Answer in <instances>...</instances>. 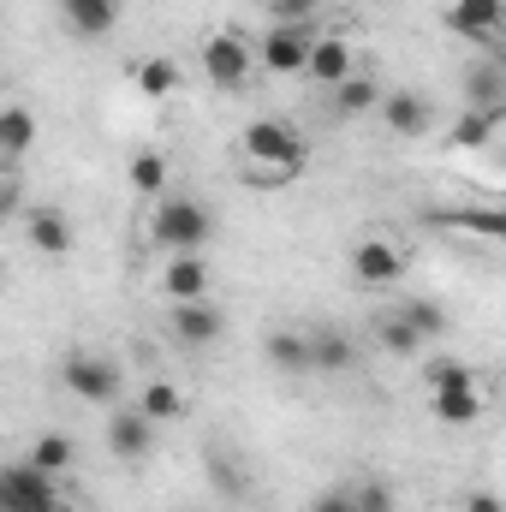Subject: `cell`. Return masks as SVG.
I'll return each mask as SVG.
<instances>
[{
	"label": "cell",
	"instance_id": "obj_6",
	"mask_svg": "<svg viewBox=\"0 0 506 512\" xmlns=\"http://www.w3.org/2000/svg\"><path fill=\"white\" fill-rule=\"evenodd\" d=\"M60 489H54V477L42 471V465H30V459H18V465H6L0 471V512H60Z\"/></svg>",
	"mask_w": 506,
	"mask_h": 512
},
{
	"label": "cell",
	"instance_id": "obj_22",
	"mask_svg": "<svg viewBox=\"0 0 506 512\" xmlns=\"http://www.w3.org/2000/svg\"><path fill=\"white\" fill-rule=\"evenodd\" d=\"M137 411L161 429V423H179L185 417V393L173 382H143V393H137Z\"/></svg>",
	"mask_w": 506,
	"mask_h": 512
},
{
	"label": "cell",
	"instance_id": "obj_21",
	"mask_svg": "<svg viewBox=\"0 0 506 512\" xmlns=\"http://www.w3.org/2000/svg\"><path fill=\"white\" fill-rule=\"evenodd\" d=\"M78 36H108L120 24V0H60Z\"/></svg>",
	"mask_w": 506,
	"mask_h": 512
},
{
	"label": "cell",
	"instance_id": "obj_17",
	"mask_svg": "<svg viewBox=\"0 0 506 512\" xmlns=\"http://www.w3.org/2000/svg\"><path fill=\"white\" fill-rule=\"evenodd\" d=\"M376 108H381V84L370 72H352L346 84L328 90V114H334V120H364V114H376Z\"/></svg>",
	"mask_w": 506,
	"mask_h": 512
},
{
	"label": "cell",
	"instance_id": "obj_31",
	"mask_svg": "<svg viewBox=\"0 0 506 512\" xmlns=\"http://www.w3.org/2000/svg\"><path fill=\"white\" fill-rule=\"evenodd\" d=\"M352 495H358V512H393V507H399V501H393V483H381V477L358 483Z\"/></svg>",
	"mask_w": 506,
	"mask_h": 512
},
{
	"label": "cell",
	"instance_id": "obj_27",
	"mask_svg": "<svg viewBox=\"0 0 506 512\" xmlns=\"http://www.w3.org/2000/svg\"><path fill=\"white\" fill-rule=\"evenodd\" d=\"M137 90H143L149 102H167V96L179 90V66H173L167 54H149V60L137 66Z\"/></svg>",
	"mask_w": 506,
	"mask_h": 512
},
{
	"label": "cell",
	"instance_id": "obj_5",
	"mask_svg": "<svg viewBox=\"0 0 506 512\" xmlns=\"http://www.w3.org/2000/svg\"><path fill=\"white\" fill-rule=\"evenodd\" d=\"M310 48H316L310 24H286V18H274V24L262 30V42H256V66L274 72V78H292V72H310Z\"/></svg>",
	"mask_w": 506,
	"mask_h": 512
},
{
	"label": "cell",
	"instance_id": "obj_14",
	"mask_svg": "<svg viewBox=\"0 0 506 512\" xmlns=\"http://www.w3.org/2000/svg\"><path fill=\"white\" fill-rule=\"evenodd\" d=\"M358 72V48L346 42V36H316V48H310V72L304 78H316V84H346Z\"/></svg>",
	"mask_w": 506,
	"mask_h": 512
},
{
	"label": "cell",
	"instance_id": "obj_36",
	"mask_svg": "<svg viewBox=\"0 0 506 512\" xmlns=\"http://www.w3.org/2000/svg\"><path fill=\"white\" fill-rule=\"evenodd\" d=\"M60 512H78V507H60Z\"/></svg>",
	"mask_w": 506,
	"mask_h": 512
},
{
	"label": "cell",
	"instance_id": "obj_26",
	"mask_svg": "<svg viewBox=\"0 0 506 512\" xmlns=\"http://www.w3.org/2000/svg\"><path fill=\"white\" fill-rule=\"evenodd\" d=\"M72 459H78V447H72V435H60V429H42V435L30 441V465H42L48 477H60Z\"/></svg>",
	"mask_w": 506,
	"mask_h": 512
},
{
	"label": "cell",
	"instance_id": "obj_15",
	"mask_svg": "<svg viewBox=\"0 0 506 512\" xmlns=\"http://www.w3.org/2000/svg\"><path fill=\"white\" fill-rule=\"evenodd\" d=\"M376 114L393 137H429V102H423L417 90H387Z\"/></svg>",
	"mask_w": 506,
	"mask_h": 512
},
{
	"label": "cell",
	"instance_id": "obj_4",
	"mask_svg": "<svg viewBox=\"0 0 506 512\" xmlns=\"http://www.w3.org/2000/svg\"><path fill=\"white\" fill-rule=\"evenodd\" d=\"M197 66H203V78H209L215 90H245V78L256 72V48L233 30V24H221V30H209V36L197 42Z\"/></svg>",
	"mask_w": 506,
	"mask_h": 512
},
{
	"label": "cell",
	"instance_id": "obj_33",
	"mask_svg": "<svg viewBox=\"0 0 506 512\" xmlns=\"http://www.w3.org/2000/svg\"><path fill=\"white\" fill-rule=\"evenodd\" d=\"M310 512H358V495L352 489H322V495H310Z\"/></svg>",
	"mask_w": 506,
	"mask_h": 512
},
{
	"label": "cell",
	"instance_id": "obj_16",
	"mask_svg": "<svg viewBox=\"0 0 506 512\" xmlns=\"http://www.w3.org/2000/svg\"><path fill=\"white\" fill-rule=\"evenodd\" d=\"M429 411H435V423H447V429H465V423H477V417H483V382L435 387V393H429Z\"/></svg>",
	"mask_w": 506,
	"mask_h": 512
},
{
	"label": "cell",
	"instance_id": "obj_18",
	"mask_svg": "<svg viewBox=\"0 0 506 512\" xmlns=\"http://www.w3.org/2000/svg\"><path fill=\"white\" fill-rule=\"evenodd\" d=\"M262 352H268V364L274 370H286V376H304V370H316V346H310V334H268L262 340Z\"/></svg>",
	"mask_w": 506,
	"mask_h": 512
},
{
	"label": "cell",
	"instance_id": "obj_28",
	"mask_svg": "<svg viewBox=\"0 0 506 512\" xmlns=\"http://www.w3.org/2000/svg\"><path fill=\"white\" fill-rule=\"evenodd\" d=\"M310 346H316V370H328V376H340V370H352L358 364V346H352V334H310Z\"/></svg>",
	"mask_w": 506,
	"mask_h": 512
},
{
	"label": "cell",
	"instance_id": "obj_19",
	"mask_svg": "<svg viewBox=\"0 0 506 512\" xmlns=\"http://www.w3.org/2000/svg\"><path fill=\"white\" fill-rule=\"evenodd\" d=\"M126 185L143 203H161V197H167V155H161V149H137L131 167H126Z\"/></svg>",
	"mask_w": 506,
	"mask_h": 512
},
{
	"label": "cell",
	"instance_id": "obj_23",
	"mask_svg": "<svg viewBox=\"0 0 506 512\" xmlns=\"http://www.w3.org/2000/svg\"><path fill=\"white\" fill-rule=\"evenodd\" d=\"M465 102H471V108H489V114H506L501 66H471V72H465Z\"/></svg>",
	"mask_w": 506,
	"mask_h": 512
},
{
	"label": "cell",
	"instance_id": "obj_30",
	"mask_svg": "<svg viewBox=\"0 0 506 512\" xmlns=\"http://www.w3.org/2000/svg\"><path fill=\"white\" fill-rule=\"evenodd\" d=\"M459 382H477V370L465 364V358H429L423 364V387L435 393V387H459Z\"/></svg>",
	"mask_w": 506,
	"mask_h": 512
},
{
	"label": "cell",
	"instance_id": "obj_35",
	"mask_svg": "<svg viewBox=\"0 0 506 512\" xmlns=\"http://www.w3.org/2000/svg\"><path fill=\"white\" fill-rule=\"evenodd\" d=\"M465 512H506V501L495 489H471V495H465Z\"/></svg>",
	"mask_w": 506,
	"mask_h": 512
},
{
	"label": "cell",
	"instance_id": "obj_1",
	"mask_svg": "<svg viewBox=\"0 0 506 512\" xmlns=\"http://www.w3.org/2000/svg\"><path fill=\"white\" fill-rule=\"evenodd\" d=\"M143 239H149L155 251H167V256L203 251V245L215 239V215H209L203 197H161V203H149Z\"/></svg>",
	"mask_w": 506,
	"mask_h": 512
},
{
	"label": "cell",
	"instance_id": "obj_24",
	"mask_svg": "<svg viewBox=\"0 0 506 512\" xmlns=\"http://www.w3.org/2000/svg\"><path fill=\"white\" fill-rule=\"evenodd\" d=\"M30 143H36V114L12 102V108L0 114V155H6V161H24Z\"/></svg>",
	"mask_w": 506,
	"mask_h": 512
},
{
	"label": "cell",
	"instance_id": "obj_13",
	"mask_svg": "<svg viewBox=\"0 0 506 512\" xmlns=\"http://www.w3.org/2000/svg\"><path fill=\"white\" fill-rule=\"evenodd\" d=\"M506 24V0H453L447 6V30L465 42H489Z\"/></svg>",
	"mask_w": 506,
	"mask_h": 512
},
{
	"label": "cell",
	"instance_id": "obj_32",
	"mask_svg": "<svg viewBox=\"0 0 506 512\" xmlns=\"http://www.w3.org/2000/svg\"><path fill=\"white\" fill-rule=\"evenodd\" d=\"M0 215H30V209H24V185H18V161H6V179H0Z\"/></svg>",
	"mask_w": 506,
	"mask_h": 512
},
{
	"label": "cell",
	"instance_id": "obj_2",
	"mask_svg": "<svg viewBox=\"0 0 506 512\" xmlns=\"http://www.w3.org/2000/svg\"><path fill=\"white\" fill-rule=\"evenodd\" d=\"M239 155L245 161H256V167H268V173H304V131L292 126V120H280V114H262V120H251V126L239 131Z\"/></svg>",
	"mask_w": 506,
	"mask_h": 512
},
{
	"label": "cell",
	"instance_id": "obj_29",
	"mask_svg": "<svg viewBox=\"0 0 506 512\" xmlns=\"http://www.w3.org/2000/svg\"><path fill=\"white\" fill-rule=\"evenodd\" d=\"M399 316H405L423 340H441V334H447V310H441V304H429V298H405V304H399Z\"/></svg>",
	"mask_w": 506,
	"mask_h": 512
},
{
	"label": "cell",
	"instance_id": "obj_7",
	"mask_svg": "<svg viewBox=\"0 0 506 512\" xmlns=\"http://www.w3.org/2000/svg\"><path fill=\"white\" fill-rule=\"evenodd\" d=\"M405 268H411V251L387 233H370L352 245V280H364V286H393Z\"/></svg>",
	"mask_w": 506,
	"mask_h": 512
},
{
	"label": "cell",
	"instance_id": "obj_10",
	"mask_svg": "<svg viewBox=\"0 0 506 512\" xmlns=\"http://www.w3.org/2000/svg\"><path fill=\"white\" fill-rule=\"evenodd\" d=\"M227 334V316L203 298V304H173V340L179 346H191V352H203V346H215Z\"/></svg>",
	"mask_w": 506,
	"mask_h": 512
},
{
	"label": "cell",
	"instance_id": "obj_9",
	"mask_svg": "<svg viewBox=\"0 0 506 512\" xmlns=\"http://www.w3.org/2000/svg\"><path fill=\"white\" fill-rule=\"evenodd\" d=\"M24 233H30V245L48 256V262H66L72 245H78V233H72L66 209H54V203H36V209L24 215Z\"/></svg>",
	"mask_w": 506,
	"mask_h": 512
},
{
	"label": "cell",
	"instance_id": "obj_8",
	"mask_svg": "<svg viewBox=\"0 0 506 512\" xmlns=\"http://www.w3.org/2000/svg\"><path fill=\"white\" fill-rule=\"evenodd\" d=\"M155 286H161V298H167V304H203V298H209V262H203V251L167 256Z\"/></svg>",
	"mask_w": 506,
	"mask_h": 512
},
{
	"label": "cell",
	"instance_id": "obj_25",
	"mask_svg": "<svg viewBox=\"0 0 506 512\" xmlns=\"http://www.w3.org/2000/svg\"><path fill=\"white\" fill-rule=\"evenodd\" d=\"M376 346L387 358H417V352H423V334L393 310V316H376Z\"/></svg>",
	"mask_w": 506,
	"mask_h": 512
},
{
	"label": "cell",
	"instance_id": "obj_11",
	"mask_svg": "<svg viewBox=\"0 0 506 512\" xmlns=\"http://www.w3.org/2000/svg\"><path fill=\"white\" fill-rule=\"evenodd\" d=\"M435 227L447 233H477V239H495L506 245V203H477V209H429Z\"/></svg>",
	"mask_w": 506,
	"mask_h": 512
},
{
	"label": "cell",
	"instance_id": "obj_20",
	"mask_svg": "<svg viewBox=\"0 0 506 512\" xmlns=\"http://www.w3.org/2000/svg\"><path fill=\"white\" fill-rule=\"evenodd\" d=\"M506 114H489V108H465L459 120H453V131H447V143L453 149H489L495 143V131H501Z\"/></svg>",
	"mask_w": 506,
	"mask_h": 512
},
{
	"label": "cell",
	"instance_id": "obj_12",
	"mask_svg": "<svg viewBox=\"0 0 506 512\" xmlns=\"http://www.w3.org/2000/svg\"><path fill=\"white\" fill-rule=\"evenodd\" d=\"M149 447H155V423H149L137 405L114 411V423H108V453L126 459V465H137V459H149Z\"/></svg>",
	"mask_w": 506,
	"mask_h": 512
},
{
	"label": "cell",
	"instance_id": "obj_3",
	"mask_svg": "<svg viewBox=\"0 0 506 512\" xmlns=\"http://www.w3.org/2000/svg\"><path fill=\"white\" fill-rule=\"evenodd\" d=\"M60 382H66L72 399H84V405H120V393H126L120 364L108 352H90V346H78V352L60 358Z\"/></svg>",
	"mask_w": 506,
	"mask_h": 512
},
{
	"label": "cell",
	"instance_id": "obj_34",
	"mask_svg": "<svg viewBox=\"0 0 506 512\" xmlns=\"http://www.w3.org/2000/svg\"><path fill=\"white\" fill-rule=\"evenodd\" d=\"M322 12V0H274V18H286V24H310Z\"/></svg>",
	"mask_w": 506,
	"mask_h": 512
}]
</instances>
